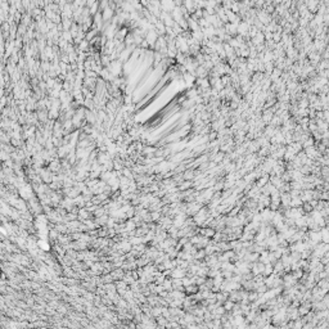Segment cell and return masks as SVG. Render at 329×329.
<instances>
[{
	"label": "cell",
	"mask_w": 329,
	"mask_h": 329,
	"mask_svg": "<svg viewBox=\"0 0 329 329\" xmlns=\"http://www.w3.org/2000/svg\"><path fill=\"white\" fill-rule=\"evenodd\" d=\"M109 8V0H100L99 1V10L103 12L104 9Z\"/></svg>",
	"instance_id": "cell-2"
},
{
	"label": "cell",
	"mask_w": 329,
	"mask_h": 329,
	"mask_svg": "<svg viewBox=\"0 0 329 329\" xmlns=\"http://www.w3.org/2000/svg\"><path fill=\"white\" fill-rule=\"evenodd\" d=\"M103 14V21H111L113 18V9L112 8H107L102 12Z\"/></svg>",
	"instance_id": "cell-1"
},
{
	"label": "cell",
	"mask_w": 329,
	"mask_h": 329,
	"mask_svg": "<svg viewBox=\"0 0 329 329\" xmlns=\"http://www.w3.org/2000/svg\"><path fill=\"white\" fill-rule=\"evenodd\" d=\"M95 34H97V30H95V28L90 30V32L87 34V36H86V40H87V41H90V40H91V39L95 36Z\"/></svg>",
	"instance_id": "cell-3"
}]
</instances>
